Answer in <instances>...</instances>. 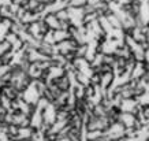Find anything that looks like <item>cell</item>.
<instances>
[{
  "mask_svg": "<svg viewBox=\"0 0 149 141\" xmlns=\"http://www.w3.org/2000/svg\"><path fill=\"white\" fill-rule=\"evenodd\" d=\"M42 21L47 23V26L49 27V30H58V29H60V21L58 19L56 14H45Z\"/></svg>",
  "mask_w": 149,
  "mask_h": 141,
  "instance_id": "6da1fadb",
  "label": "cell"
},
{
  "mask_svg": "<svg viewBox=\"0 0 149 141\" xmlns=\"http://www.w3.org/2000/svg\"><path fill=\"white\" fill-rule=\"evenodd\" d=\"M54 38H55V43L59 44L62 41H66L68 38H71L68 30H64V29H58V30H54Z\"/></svg>",
  "mask_w": 149,
  "mask_h": 141,
  "instance_id": "7a4b0ae2",
  "label": "cell"
},
{
  "mask_svg": "<svg viewBox=\"0 0 149 141\" xmlns=\"http://www.w3.org/2000/svg\"><path fill=\"white\" fill-rule=\"evenodd\" d=\"M0 21H1V17H0Z\"/></svg>",
  "mask_w": 149,
  "mask_h": 141,
  "instance_id": "3957f363",
  "label": "cell"
}]
</instances>
